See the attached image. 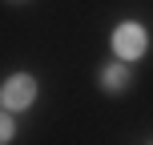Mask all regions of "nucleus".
Returning <instances> with one entry per match:
<instances>
[{
    "label": "nucleus",
    "instance_id": "20e7f679",
    "mask_svg": "<svg viewBox=\"0 0 153 145\" xmlns=\"http://www.w3.org/2000/svg\"><path fill=\"white\" fill-rule=\"evenodd\" d=\"M12 109H4V117H0V141H12Z\"/></svg>",
    "mask_w": 153,
    "mask_h": 145
},
{
    "label": "nucleus",
    "instance_id": "f257e3e1",
    "mask_svg": "<svg viewBox=\"0 0 153 145\" xmlns=\"http://www.w3.org/2000/svg\"><path fill=\"white\" fill-rule=\"evenodd\" d=\"M145 48H149V32L137 20H125L113 28V53L121 61H137V57H145Z\"/></svg>",
    "mask_w": 153,
    "mask_h": 145
},
{
    "label": "nucleus",
    "instance_id": "7ed1b4c3",
    "mask_svg": "<svg viewBox=\"0 0 153 145\" xmlns=\"http://www.w3.org/2000/svg\"><path fill=\"white\" fill-rule=\"evenodd\" d=\"M101 85H105L109 93H117V89H125V85H129V69H125V61H121V57H117V61L109 65L105 73H101Z\"/></svg>",
    "mask_w": 153,
    "mask_h": 145
},
{
    "label": "nucleus",
    "instance_id": "f03ea898",
    "mask_svg": "<svg viewBox=\"0 0 153 145\" xmlns=\"http://www.w3.org/2000/svg\"><path fill=\"white\" fill-rule=\"evenodd\" d=\"M32 101H36V81H32L28 73H16V77H8V81L0 85V105L12 109V113H24Z\"/></svg>",
    "mask_w": 153,
    "mask_h": 145
}]
</instances>
